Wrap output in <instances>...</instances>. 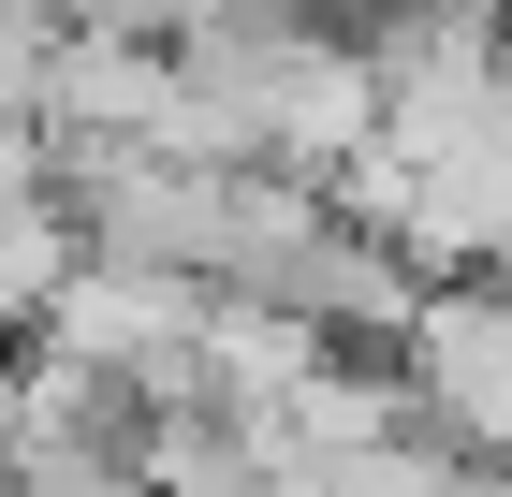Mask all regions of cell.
<instances>
[{
    "instance_id": "obj_2",
    "label": "cell",
    "mask_w": 512,
    "mask_h": 497,
    "mask_svg": "<svg viewBox=\"0 0 512 497\" xmlns=\"http://www.w3.org/2000/svg\"><path fill=\"white\" fill-rule=\"evenodd\" d=\"M44 132H161L176 147V44L147 30H59V59H44Z\"/></svg>"
},
{
    "instance_id": "obj_4",
    "label": "cell",
    "mask_w": 512,
    "mask_h": 497,
    "mask_svg": "<svg viewBox=\"0 0 512 497\" xmlns=\"http://www.w3.org/2000/svg\"><path fill=\"white\" fill-rule=\"evenodd\" d=\"M74 264H88V220H74L59 176H44V191H0V322H44Z\"/></svg>"
},
{
    "instance_id": "obj_7",
    "label": "cell",
    "mask_w": 512,
    "mask_h": 497,
    "mask_svg": "<svg viewBox=\"0 0 512 497\" xmlns=\"http://www.w3.org/2000/svg\"><path fill=\"white\" fill-rule=\"evenodd\" d=\"M322 15H352V30H366V15H395V0H322Z\"/></svg>"
},
{
    "instance_id": "obj_6",
    "label": "cell",
    "mask_w": 512,
    "mask_h": 497,
    "mask_svg": "<svg viewBox=\"0 0 512 497\" xmlns=\"http://www.w3.org/2000/svg\"><path fill=\"white\" fill-rule=\"evenodd\" d=\"M439 497H512V454H469V468H454Z\"/></svg>"
},
{
    "instance_id": "obj_5",
    "label": "cell",
    "mask_w": 512,
    "mask_h": 497,
    "mask_svg": "<svg viewBox=\"0 0 512 497\" xmlns=\"http://www.w3.org/2000/svg\"><path fill=\"white\" fill-rule=\"evenodd\" d=\"M59 30H74V0H0V88H44Z\"/></svg>"
},
{
    "instance_id": "obj_1",
    "label": "cell",
    "mask_w": 512,
    "mask_h": 497,
    "mask_svg": "<svg viewBox=\"0 0 512 497\" xmlns=\"http://www.w3.org/2000/svg\"><path fill=\"white\" fill-rule=\"evenodd\" d=\"M395 366L454 454H512V278H425Z\"/></svg>"
},
{
    "instance_id": "obj_3",
    "label": "cell",
    "mask_w": 512,
    "mask_h": 497,
    "mask_svg": "<svg viewBox=\"0 0 512 497\" xmlns=\"http://www.w3.org/2000/svg\"><path fill=\"white\" fill-rule=\"evenodd\" d=\"M337 351H352V337H337L322 307H293V293H249V278H220V293H205V381L235 395V410H278V395L322 381Z\"/></svg>"
}]
</instances>
